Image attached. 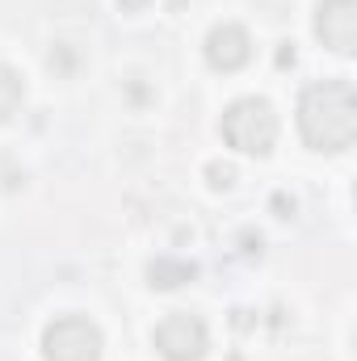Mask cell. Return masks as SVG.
<instances>
[{
  "mask_svg": "<svg viewBox=\"0 0 357 361\" xmlns=\"http://www.w3.org/2000/svg\"><path fill=\"white\" fill-rule=\"evenodd\" d=\"M298 130L315 152H345L357 139V92L349 80H320L298 97Z\"/></svg>",
  "mask_w": 357,
  "mask_h": 361,
  "instance_id": "obj_1",
  "label": "cell"
},
{
  "mask_svg": "<svg viewBox=\"0 0 357 361\" xmlns=\"http://www.w3.org/2000/svg\"><path fill=\"white\" fill-rule=\"evenodd\" d=\"M206 177H210L214 189H231V185H236V169L223 164V160H214V164H206Z\"/></svg>",
  "mask_w": 357,
  "mask_h": 361,
  "instance_id": "obj_9",
  "label": "cell"
},
{
  "mask_svg": "<svg viewBox=\"0 0 357 361\" xmlns=\"http://www.w3.org/2000/svg\"><path fill=\"white\" fill-rule=\"evenodd\" d=\"M223 139L227 147L244 152V156H269L277 143V114L261 97H240L227 105L223 114Z\"/></svg>",
  "mask_w": 357,
  "mask_h": 361,
  "instance_id": "obj_2",
  "label": "cell"
},
{
  "mask_svg": "<svg viewBox=\"0 0 357 361\" xmlns=\"http://www.w3.org/2000/svg\"><path fill=\"white\" fill-rule=\"evenodd\" d=\"M206 63L214 68V72H240L248 59H253V38H248V30L244 25H236V21H223V25H214L210 34H206Z\"/></svg>",
  "mask_w": 357,
  "mask_h": 361,
  "instance_id": "obj_6",
  "label": "cell"
},
{
  "mask_svg": "<svg viewBox=\"0 0 357 361\" xmlns=\"http://www.w3.org/2000/svg\"><path fill=\"white\" fill-rule=\"evenodd\" d=\"M273 210H277V219H290V214H294V197H290V193H277V197H273Z\"/></svg>",
  "mask_w": 357,
  "mask_h": 361,
  "instance_id": "obj_10",
  "label": "cell"
},
{
  "mask_svg": "<svg viewBox=\"0 0 357 361\" xmlns=\"http://www.w3.org/2000/svg\"><path fill=\"white\" fill-rule=\"evenodd\" d=\"M315 38L337 51L353 55L357 51V0H320L315 8Z\"/></svg>",
  "mask_w": 357,
  "mask_h": 361,
  "instance_id": "obj_5",
  "label": "cell"
},
{
  "mask_svg": "<svg viewBox=\"0 0 357 361\" xmlns=\"http://www.w3.org/2000/svg\"><path fill=\"white\" fill-rule=\"evenodd\" d=\"M47 361H101V328L85 315H59L42 332Z\"/></svg>",
  "mask_w": 357,
  "mask_h": 361,
  "instance_id": "obj_3",
  "label": "cell"
},
{
  "mask_svg": "<svg viewBox=\"0 0 357 361\" xmlns=\"http://www.w3.org/2000/svg\"><path fill=\"white\" fill-rule=\"evenodd\" d=\"M21 97H25L21 76H17L8 63H0V122H4V118H13V114L21 109Z\"/></svg>",
  "mask_w": 357,
  "mask_h": 361,
  "instance_id": "obj_8",
  "label": "cell"
},
{
  "mask_svg": "<svg viewBox=\"0 0 357 361\" xmlns=\"http://www.w3.org/2000/svg\"><path fill=\"white\" fill-rule=\"evenodd\" d=\"M198 277V265L193 261H177V257H156L147 265V286L152 290H181L185 281Z\"/></svg>",
  "mask_w": 357,
  "mask_h": 361,
  "instance_id": "obj_7",
  "label": "cell"
},
{
  "mask_svg": "<svg viewBox=\"0 0 357 361\" xmlns=\"http://www.w3.org/2000/svg\"><path fill=\"white\" fill-rule=\"evenodd\" d=\"M147 4H152V0H118L122 13H139V8H147Z\"/></svg>",
  "mask_w": 357,
  "mask_h": 361,
  "instance_id": "obj_12",
  "label": "cell"
},
{
  "mask_svg": "<svg viewBox=\"0 0 357 361\" xmlns=\"http://www.w3.org/2000/svg\"><path fill=\"white\" fill-rule=\"evenodd\" d=\"M206 324L189 311H173L156 324V349L164 361H202L206 357Z\"/></svg>",
  "mask_w": 357,
  "mask_h": 361,
  "instance_id": "obj_4",
  "label": "cell"
},
{
  "mask_svg": "<svg viewBox=\"0 0 357 361\" xmlns=\"http://www.w3.org/2000/svg\"><path fill=\"white\" fill-rule=\"evenodd\" d=\"M277 68H294V47H290V42L277 51Z\"/></svg>",
  "mask_w": 357,
  "mask_h": 361,
  "instance_id": "obj_11",
  "label": "cell"
}]
</instances>
